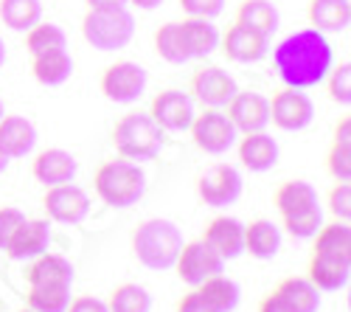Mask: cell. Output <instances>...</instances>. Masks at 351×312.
I'll return each mask as SVG.
<instances>
[{
    "mask_svg": "<svg viewBox=\"0 0 351 312\" xmlns=\"http://www.w3.org/2000/svg\"><path fill=\"white\" fill-rule=\"evenodd\" d=\"M335 65V51L324 32L304 28L284 37L273 48V68L287 88L309 91L326 79Z\"/></svg>",
    "mask_w": 351,
    "mask_h": 312,
    "instance_id": "6da1fadb",
    "label": "cell"
},
{
    "mask_svg": "<svg viewBox=\"0 0 351 312\" xmlns=\"http://www.w3.org/2000/svg\"><path fill=\"white\" fill-rule=\"evenodd\" d=\"M273 206L281 217V228L295 239H312L324 225L317 191L306 180H284L273 194Z\"/></svg>",
    "mask_w": 351,
    "mask_h": 312,
    "instance_id": "7a4b0ae2",
    "label": "cell"
},
{
    "mask_svg": "<svg viewBox=\"0 0 351 312\" xmlns=\"http://www.w3.org/2000/svg\"><path fill=\"white\" fill-rule=\"evenodd\" d=\"M130 245H132V256L146 270H171L183 248V234L171 219L152 217L135 225Z\"/></svg>",
    "mask_w": 351,
    "mask_h": 312,
    "instance_id": "3957f363",
    "label": "cell"
},
{
    "mask_svg": "<svg viewBox=\"0 0 351 312\" xmlns=\"http://www.w3.org/2000/svg\"><path fill=\"white\" fill-rule=\"evenodd\" d=\"M93 191L110 208H130L146 191V172L127 158L104 160L93 175Z\"/></svg>",
    "mask_w": 351,
    "mask_h": 312,
    "instance_id": "277c9868",
    "label": "cell"
},
{
    "mask_svg": "<svg viewBox=\"0 0 351 312\" xmlns=\"http://www.w3.org/2000/svg\"><path fill=\"white\" fill-rule=\"evenodd\" d=\"M110 141L119 158L127 160H152L163 147V130L152 121L149 112L130 110L112 124Z\"/></svg>",
    "mask_w": 351,
    "mask_h": 312,
    "instance_id": "5b68a950",
    "label": "cell"
},
{
    "mask_svg": "<svg viewBox=\"0 0 351 312\" xmlns=\"http://www.w3.org/2000/svg\"><path fill=\"white\" fill-rule=\"evenodd\" d=\"M82 37L96 51H124L135 37V17L127 6L87 9L82 17Z\"/></svg>",
    "mask_w": 351,
    "mask_h": 312,
    "instance_id": "8992f818",
    "label": "cell"
},
{
    "mask_svg": "<svg viewBox=\"0 0 351 312\" xmlns=\"http://www.w3.org/2000/svg\"><path fill=\"white\" fill-rule=\"evenodd\" d=\"M189 132L194 147L206 155H225L228 149L237 147V138H239L237 127L230 124L222 107H202V112H194Z\"/></svg>",
    "mask_w": 351,
    "mask_h": 312,
    "instance_id": "52a82bcc",
    "label": "cell"
},
{
    "mask_svg": "<svg viewBox=\"0 0 351 312\" xmlns=\"http://www.w3.org/2000/svg\"><path fill=\"white\" fill-rule=\"evenodd\" d=\"M197 197L211 208L233 206L242 197V175L230 163H214L197 175Z\"/></svg>",
    "mask_w": 351,
    "mask_h": 312,
    "instance_id": "ba28073f",
    "label": "cell"
},
{
    "mask_svg": "<svg viewBox=\"0 0 351 312\" xmlns=\"http://www.w3.org/2000/svg\"><path fill=\"white\" fill-rule=\"evenodd\" d=\"M270 104V124L281 132H301L315 121V104L298 88H284L267 99Z\"/></svg>",
    "mask_w": 351,
    "mask_h": 312,
    "instance_id": "9c48e42d",
    "label": "cell"
},
{
    "mask_svg": "<svg viewBox=\"0 0 351 312\" xmlns=\"http://www.w3.org/2000/svg\"><path fill=\"white\" fill-rule=\"evenodd\" d=\"M99 91L107 101L115 104H132L143 96L146 91V71L138 62L130 60H119L104 68L101 79H99Z\"/></svg>",
    "mask_w": 351,
    "mask_h": 312,
    "instance_id": "30bf717a",
    "label": "cell"
},
{
    "mask_svg": "<svg viewBox=\"0 0 351 312\" xmlns=\"http://www.w3.org/2000/svg\"><path fill=\"white\" fill-rule=\"evenodd\" d=\"M43 208L45 217L51 222L60 225H79L84 222V217L90 214V194L82 186L71 183H60V186H48L43 194Z\"/></svg>",
    "mask_w": 351,
    "mask_h": 312,
    "instance_id": "8fae6325",
    "label": "cell"
},
{
    "mask_svg": "<svg viewBox=\"0 0 351 312\" xmlns=\"http://www.w3.org/2000/svg\"><path fill=\"white\" fill-rule=\"evenodd\" d=\"M237 91H239L237 79L219 65L197 68L191 73V82H189V96L194 101H199L202 107H225Z\"/></svg>",
    "mask_w": 351,
    "mask_h": 312,
    "instance_id": "7c38bea8",
    "label": "cell"
},
{
    "mask_svg": "<svg viewBox=\"0 0 351 312\" xmlns=\"http://www.w3.org/2000/svg\"><path fill=\"white\" fill-rule=\"evenodd\" d=\"M222 267H225V262L202 239L183 242V248L178 253V262H174V273H178V278L189 287H197L199 281L222 273Z\"/></svg>",
    "mask_w": 351,
    "mask_h": 312,
    "instance_id": "4fadbf2b",
    "label": "cell"
},
{
    "mask_svg": "<svg viewBox=\"0 0 351 312\" xmlns=\"http://www.w3.org/2000/svg\"><path fill=\"white\" fill-rule=\"evenodd\" d=\"M219 51L228 62L237 65H250V62H261L270 53V37L245 28L239 23H233L228 32L219 37Z\"/></svg>",
    "mask_w": 351,
    "mask_h": 312,
    "instance_id": "5bb4252c",
    "label": "cell"
},
{
    "mask_svg": "<svg viewBox=\"0 0 351 312\" xmlns=\"http://www.w3.org/2000/svg\"><path fill=\"white\" fill-rule=\"evenodd\" d=\"M146 112H149L152 121L163 132H183V130H189V124L194 119V99L178 88H169L152 99Z\"/></svg>",
    "mask_w": 351,
    "mask_h": 312,
    "instance_id": "9a60e30c",
    "label": "cell"
},
{
    "mask_svg": "<svg viewBox=\"0 0 351 312\" xmlns=\"http://www.w3.org/2000/svg\"><path fill=\"white\" fill-rule=\"evenodd\" d=\"M230 124L237 127L239 135L245 132H258L270 127V104L267 96H261L256 91H237L233 99L222 107Z\"/></svg>",
    "mask_w": 351,
    "mask_h": 312,
    "instance_id": "2e32d148",
    "label": "cell"
},
{
    "mask_svg": "<svg viewBox=\"0 0 351 312\" xmlns=\"http://www.w3.org/2000/svg\"><path fill=\"white\" fill-rule=\"evenodd\" d=\"M306 278L320 293L343 290L351 278V256H346V253H329V250H312Z\"/></svg>",
    "mask_w": 351,
    "mask_h": 312,
    "instance_id": "e0dca14e",
    "label": "cell"
},
{
    "mask_svg": "<svg viewBox=\"0 0 351 312\" xmlns=\"http://www.w3.org/2000/svg\"><path fill=\"white\" fill-rule=\"evenodd\" d=\"M199 239L206 242L222 262L239 259L242 253H245V225L237 217L222 214V217H214L206 225V231H202Z\"/></svg>",
    "mask_w": 351,
    "mask_h": 312,
    "instance_id": "ac0fdd59",
    "label": "cell"
},
{
    "mask_svg": "<svg viewBox=\"0 0 351 312\" xmlns=\"http://www.w3.org/2000/svg\"><path fill=\"white\" fill-rule=\"evenodd\" d=\"M51 245V228L48 219H23V225L12 234L9 245H6V256L12 262H32L40 253H45Z\"/></svg>",
    "mask_w": 351,
    "mask_h": 312,
    "instance_id": "d6986e66",
    "label": "cell"
},
{
    "mask_svg": "<svg viewBox=\"0 0 351 312\" xmlns=\"http://www.w3.org/2000/svg\"><path fill=\"white\" fill-rule=\"evenodd\" d=\"M79 172V160L60 147H48L43 152H37V158L32 160V175L37 183L48 186H60V183H71Z\"/></svg>",
    "mask_w": 351,
    "mask_h": 312,
    "instance_id": "ffe728a7",
    "label": "cell"
},
{
    "mask_svg": "<svg viewBox=\"0 0 351 312\" xmlns=\"http://www.w3.org/2000/svg\"><path fill=\"white\" fill-rule=\"evenodd\" d=\"M237 152H239V163L250 169V172H270L278 163V144L267 130L245 132L242 138H237Z\"/></svg>",
    "mask_w": 351,
    "mask_h": 312,
    "instance_id": "44dd1931",
    "label": "cell"
},
{
    "mask_svg": "<svg viewBox=\"0 0 351 312\" xmlns=\"http://www.w3.org/2000/svg\"><path fill=\"white\" fill-rule=\"evenodd\" d=\"M178 34L189 60H206V56H211L219 48V32L214 20H206V17H183L178 23Z\"/></svg>",
    "mask_w": 351,
    "mask_h": 312,
    "instance_id": "7402d4cb",
    "label": "cell"
},
{
    "mask_svg": "<svg viewBox=\"0 0 351 312\" xmlns=\"http://www.w3.org/2000/svg\"><path fill=\"white\" fill-rule=\"evenodd\" d=\"M28 287H71L73 285V265L60 256V253H40L37 259H32L25 270Z\"/></svg>",
    "mask_w": 351,
    "mask_h": 312,
    "instance_id": "603a6c76",
    "label": "cell"
},
{
    "mask_svg": "<svg viewBox=\"0 0 351 312\" xmlns=\"http://www.w3.org/2000/svg\"><path fill=\"white\" fill-rule=\"evenodd\" d=\"M37 144V130L25 116H6L0 119V149L6 152L9 160L25 158Z\"/></svg>",
    "mask_w": 351,
    "mask_h": 312,
    "instance_id": "cb8c5ba5",
    "label": "cell"
},
{
    "mask_svg": "<svg viewBox=\"0 0 351 312\" xmlns=\"http://www.w3.org/2000/svg\"><path fill=\"white\" fill-rule=\"evenodd\" d=\"M306 20H309V28L324 34L346 32L351 23V3L348 0H309Z\"/></svg>",
    "mask_w": 351,
    "mask_h": 312,
    "instance_id": "d4e9b609",
    "label": "cell"
},
{
    "mask_svg": "<svg viewBox=\"0 0 351 312\" xmlns=\"http://www.w3.org/2000/svg\"><path fill=\"white\" fill-rule=\"evenodd\" d=\"M281 250V228L270 219H253L245 225V253L258 262L278 256Z\"/></svg>",
    "mask_w": 351,
    "mask_h": 312,
    "instance_id": "484cf974",
    "label": "cell"
},
{
    "mask_svg": "<svg viewBox=\"0 0 351 312\" xmlns=\"http://www.w3.org/2000/svg\"><path fill=\"white\" fill-rule=\"evenodd\" d=\"M32 76L45 88H60L73 76V56L68 53V48L32 56Z\"/></svg>",
    "mask_w": 351,
    "mask_h": 312,
    "instance_id": "4316f807",
    "label": "cell"
},
{
    "mask_svg": "<svg viewBox=\"0 0 351 312\" xmlns=\"http://www.w3.org/2000/svg\"><path fill=\"white\" fill-rule=\"evenodd\" d=\"M276 293L287 301L292 312H317L320 309V290L306 276H287L276 285Z\"/></svg>",
    "mask_w": 351,
    "mask_h": 312,
    "instance_id": "83f0119b",
    "label": "cell"
},
{
    "mask_svg": "<svg viewBox=\"0 0 351 312\" xmlns=\"http://www.w3.org/2000/svg\"><path fill=\"white\" fill-rule=\"evenodd\" d=\"M202 301H206L214 312H233L239 307V298H242V290L233 278H228L225 273H217L206 281H199L197 285Z\"/></svg>",
    "mask_w": 351,
    "mask_h": 312,
    "instance_id": "f1b7e54d",
    "label": "cell"
},
{
    "mask_svg": "<svg viewBox=\"0 0 351 312\" xmlns=\"http://www.w3.org/2000/svg\"><path fill=\"white\" fill-rule=\"evenodd\" d=\"M237 23L265 37H273L278 32V9L270 0H242L237 9Z\"/></svg>",
    "mask_w": 351,
    "mask_h": 312,
    "instance_id": "f546056e",
    "label": "cell"
},
{
    "mask_svg": "<svg viewBox=\"0 0 351 312\" xmlns=\"http://www.w3.org/2000/svg\"><path fill=\"white\" fill-rule=\"evenodd\" d=\"M107 312H152V296L143 285L124 281L107 296Z\"/></svg>",
    "mask_w": 351,
    "mask_h": 312,
    "instance_id": "4dcf8cb0",
    "label": "cell"
},
{
    "mask_svg": "<svg viewBox=\"0 0 351 312\" xmlns=\"http://www.w3.org/2000/svg\"><path fill=\"white\" fill-rule=\"evenodd\" d=\"M43 17L40 0H0V20L12 32H28Z\"/></svg>",
    "mask_w": 351,
    "mask_h": 312,
    "instance_id": "1f68e13d",
    "label": "cell"
},
{
    "mask_svg": "<svg viewBox=\"0 0 351 312\" xmlns=\"http://www.w3.org/2000/svg\"><path fill=\"white\" fill-rule=\"evenodd\" d=\"M60 48H68V37L56 23H43L40 20L25 32V51L32 56H40V53H48V51H60Z\"/></svg>",
    "mask_w": 351,
    "mask_h": 312,
    "instance_id": "d6a6232c",
    "label": "cell"
},
{
    "mask_svg": "<svg viewBox=\"0 0 351 312\" xmlns=\"http://www.w3.org/2000/svg\"><path fill=\"white\" fill-rule=\"evenodd\" d=\"M71 304V287H28L25 307L34 312H65Z\"/></svg>",
    "mask_w": 351,
    "mask_h": 312,
    "instance_id": "836d02e7",
    "label": "cell"
},
{
    "mask_svg": "<svg viewBox=\"0 0 351 312\" xmlns=\"http://www.w3.org/2000/svg\"><path fill=\"white\" fill-rule=\"evenodd\" d=\"M155 53L169 65L189 62V53H186L183 43H180V34H178V23H163L155 32Z\"/></svg>",
    "mask_w": 351,
    "mask_h": 312,
    "instance_id": "e575fe53",
    "label": "cell"
},
{
    "mask_svg": "<svg viewBox=\"0 0 351 312\" xmlns=\"http://www.w3.org/2000/svg\"><path fill=\"white\" fill-rule=\"evenodd\" d=\"M324 82H326V93L335 104H340V107L351 104V65L348 62L332 65V71L326 73Z\"/></svg>",
    "mask_w": 351,
    "mask_h": 312,
    "instance_id": "d590c367",
    "label": "cell"
},
{
    "mask_svg": "<svg viewBox=\"0 0 351 312\" xmlns=\"http://www.w3.org/2000/svg\"><path fill=\"white\" fill-rule=\"evenodd\" d=\"M326 172L335 180H351V144L332 141V147L326 152Z\"/></svg>",
    "mask_w": 351,
    "mask_h": 312,
    "instance_id": "8d00e7d4",
    "label": "cell"
},
{
    "mask_svg": "<svg viewBox=\"0 0 351 312\" xmlns=\"http://www.w3.org/2000/svg\"><path fill=\"white\" fill-rule=\"evenodd\" d=\"M326 206H329V214H332L335 219L348 222V217H351V186H348V180H337V183L332 186Z\"/></svg>",
    "mask_w": 351,
    "mask_h": 312,
    "instance_id": "74e56055",
    "label": "cell"
},
{
    "mask_svg": "<svg viewBox=\"0 0 351 312\" xmlns=\"http://www.w3.org/2000/svg\"><path fill=\"white\" fill-rule=\"evenodd\" d=\"M23 219H25V214H23L20 208H14V206H0V250H6L12 234L23 225Z\"/></svg>",
    "mask_w": 351,
    "mask_h": 312,
    "instance_id": "f35d334b",
    "label": "cell"
},
{
    "mask_svg": "<svg viewBox=\"0 0 351 312\" xmlns=\"http://www.w3.org/2000/svg\"><path fill=\"white\" fill-rule=\"evenodd\" d=\"M180 9L186 12V17H206L214 20L222 14L225 0H180Z\"/></svg>",
    "mask_w": 351,
    "mask_h": 312,
    "instance_id": "ab89813d",
    "label": "cell"
},
{
    "mask_svg": "<svg viewBox=\"0 0 351 312\" xmlns=\"http://www.w3.org/2000/svg\"><path fill=\"white\" fill-rule=\"evenodd\" d=\"M174 312H214V309L206 301H202V296H199L197 287H191L189 293H183L178 298V304H174Z\"/></svg>",
    "mask_w": 351,
    "mask_h": 312,
    "instance_id": "60d3db41",
    "label": "cell"
},
{
    "mask_svg": "<svg viewBox=\"0 0 351 312\" xmlns=\"http://www.w3.org/2000/svg\"><path fill=\"white\" fill-rule=\"evenodd\" d=\"M65 312H107V304L96 296H76V298H71Z\"/></svg>",
    "mask_w": 351,
    "mask_h": 312,
    "instance_id": "b9f144b4",
    "label": "cell"
},
{
    "mask_svg": "<svg viewBox=\"0 0 351 312\" xmlns=\"http://www.w3.org/2000/svg\"><path fill=\"white\" fill-rule=\"evenodd\" d=\"M256 312H292L289 307H287V301L273 290V293H267L265 298L258 301V309Z\"/></svg>",
    "mask_w": 351,
    "mask_h": 312,
    "instance_id": "7bdbcfd3",
    "label": "cell"
},
{
    "mask_svg": "<svg viewBox=\"0 0 351 312\" xmlns=\"http://www.w3.org/2000/svg\"><path fill=\"white\" fill-rule=\"evenodd\" d=\"M335 141L340 144H351V119L348 116H340L337 124H335Z\"/></svg>",
    "mask_w": 351,
    "mask_h": 312,
    "instance_id": "ee69618b",
    "label": "cell"
},
{
    "mask_svg": "<svg viewBox=\"0 0 351 312\" xmlns=\"http://www.w3.org/2000/svg\"><path fill=\"white\" fill-rule=\"evenodd\" d=\"M87 9H115V6H127V0H84Z\"/></svg>",
    "mask_w": 351,
    "mask_h": 312,
    "instance_id": "f6af8a7d",
    "label": "cell"
},
{
    "mask_svg": "<svg viewBox=\"0 0 351 312\" xmlns=\"http://www.w3.org/2000/svg\"><path fill=\"white\" fill-rule=\"evenodd\" d=\"M127 3H132V6H138L143 12H152V9H158L163 3V0H127Z\"/></svg>",
    "mask_w": 351,
    "mask_h": 312,
    "instance_id": "bcb514c9",
    "label": "cell"
},
{
    "mask_svg": "<svg viewBox=\"0 0 351 312\" xmlns=\"http://www.w3.org/2000/svg\"><path fill=\"white\" fill-rule=\"evenodd\" d=\"M6 166H9V158H6L3 149H0V172H6Z\"/></svg>",
    "mask_w": 351,
    "mask_h": 312,
    "instance_id": "7dc6e473",
    "label": "cell"
},
{
    "mask_svg": "<svg viewBox=\"0 0 351 312\" xmlns=\"http://www.w3.org/2000/svg\"><path fill=\"white\" fill-rule=\"evenodd\" d=\"M3 62H6V45H3V40H0V68H3Z\"/></svg>",
    "mask_w": 351,
    "mask_h": 312,
    "instance_id": "c3c4849f",
    "label": "cell"
},
{
    "mask_svg": "<svg viewBox=\"0 0 351 312\" xmlns=\"http://www.w3.org/2000/svg\"><path fill=\"white\" fill-rule=\"evenodd\" d=\"M6 116V107H3V99H0V119Z\"/></svg>",
    "mask_w": 351,
    "mask_h": 312,
    "instance_id": "681fc988",
    "label": "cell"
},
{
    "mask_svg": "<svg viewBox=\"0 0 351 312\" xmlns=\"http://www.w3.org/2000/svg\"><path fill=\"white\" fill-rule=\"evenodd\" d=\"M17 312H34V309H28V307H23V309H17Z\"/></svg>",
    "mask_w": 351,
    "mask_h": 312,
    "instance_id": "f907efd6",
    "label": "cell"
}]
</instances>
